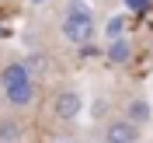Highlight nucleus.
Masks as SVG:
<instances>
[{"label": "nucleus", "instance_id": "nucleus-7", "mask_svg": "<svg viewBox=\"0 0 153 143\" xmlns=\"http://www.w3.org/2000/svg\"><path fill=\"white\" fill-rule=\"evenodd\" d=\"M146 119H150V105H146L143 98H136L132 105H129V122L139 126V122H146Z\"/></svg>", "mask_w": 153, "mask_h": 143}, {"label": "nucleus", "instance_id": "nucleus-9", "mask_svg": "<svg viewBox=\"0 0 153 143\" xmlns=\"http://www.w3.org/2000/svg\"><path fill=\"white\" fill-rule=\"evenodd\" d=\"M108 35H111V42L122 35V18H111V21H108Z\"/></svg>", "mask_w": 153, "mask_h": 143}, {"label": "nucleus", "instance_id": "nucleus-1", "mask_svg": "<svg viewBox=\"0 0 153 143\" xmlns=\"http://www.w3.org/2000/svg\"><path fill=\"white\" fill-rule=\"evenodd\" d=\"M0 87H4V101H7L10 108H28L31 101H35V80H31V73L25 70L21 59H14V63L4 67Z\"/></svg>", "mask_w": 153, "mask_h": 143}, {"label": "nucleus", "instance_id": "nucleus-6", "mask_svg": "<svg viewBox=\"0 0 153 143\" xmlns=\"http://www.w3.org/2000/svg\"><path fill=\"white\" fill-rule=\"evenodd\" d=\"M108 63H115V67H122V63H129V59H132V46H129V42H125V38H115L111 46H108Z\"/></svg>", "mask_w": 153, "mask_h": 143}, {"label": "nucleus", "instance_id": "nucleus-8", "mask_svg": "<svg viewBox=\"0 0 153 143\" xmlns=\"http://www.w3.org/2000/svg\"><path fill=\"white\" fill-rule=\"evenodd\" d=\"M21 136V122L18 119H4L0 122V143H14Z\"/></svg>", "mask_w": 153, "mask_h": 143}, {"label": "nucleus", "instance_id": "nucleus-5", "mask_svg": "<svg viewBox=\"0 0 153 143\" xmlns=\"http://www.w3.org/2000/svg\"><path fill=\"white\" fill-rule=\"evenodd\" d=\"M21 63H25V70L31 73V80H35V77H45L49 70H52V59H49L45 52H31V56L21 59Z\"/></svg>", "mask_w": 153, "mask_h": 143}, {"label": "nucleus", "instance_id": "nucleus-4", "mask_svg": "<svg viewBox=\"0 0 153 143\" xmlns=\"http://www.w3.org/2000/svg\"><path fill=\"white\" fill-rule=\"evenodd\" d=\"M139 140V126H132L129 119H118L105 129V143H136Z\"/></svg>", "mask_w": 153, "mask_h": 143}, {"label": "nucleus", "instance_id": "nucleus-3", "mask_svg": "<svg viewBox=\"0 0 153 143\" xmlns=\"http://www.w3.org/2000/svg\"><path fill=\"white\" fill-rule=\"evenodd\" d=\"M80 108H84V98H80V91H73V87H66V91H59V94L52 98V115L63 119V122L76 119Z\"/></svg>", "mask_w": 153, "mask_h": 143}, {"label": "nucleus", "instance_id": "nucleus-2", "mask_svg": "<svg viewBox=\"0 0 153 143\" xmlns=\"http://www.w3.org/2000/svg\"><path fill=\"white\" fill-rule=\"evenodd\" d=\"M63 38L73 42V46H87L94 38V14L87 4L80 0H70L66 10H63Z\"/></svg>", "mask_w": 153, "mask_h": 143}, {"label": "nucleus", "instance_id": "nucleus-10", "mask_svg": "<svg viewBox=\"0 0 153 143\" xmlns=\"http://www.w3.org/2000/svg\"><path fill=\"white\" fill-rule=\"evenodd\" d=\"M125 7L139 14V10H146V7H150V0H125Z\"/></svg>", "mask_w": 153, "mask_h": 143}]
</instances>
